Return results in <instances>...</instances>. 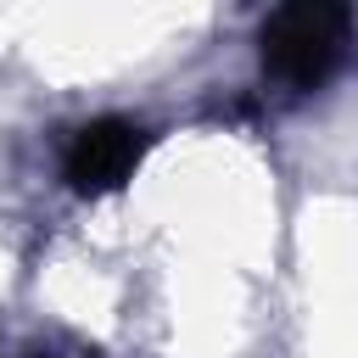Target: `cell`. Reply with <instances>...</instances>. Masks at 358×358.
<instances>
[{"mask_svg": "<svg viewBox=\"0 0 358 358\" xmlns=\"http://www.w3.org/2000/svg\"><path fill=\"white\" fill-rule=\"evenodd\" d=\"M352 34H358V22L341 0H291L263 17L257 56L274 84L302 95V90H319L336 78V67L352 50Z\"/></svg>", "mask_w": 358, "mask_h": 358, "instance_id": "cell-1", "label": "cell"}, {"mask_svg": "<svg viewBox=\"0 0 358 358\" xmlns=\"http://www.w3.org/2000/svg\"><path fill=\"white\" fill-rule=\"evenodd\" d=\"M28 358H56V352H28Z\"/></svg>", "mask_w": 358, "mask_h": 358, "instance_id": "cell-3", "label": "cell"}, {"mask_svg": "<svg viewBox=\"0 0 358 358\" xmlns=\"http://www.w3.org/2000/svg\"><path fill=\"white\" fill-rule=\"evenodd\" d=\"M151 134L134 117H90L62 145V179L73 196H112L134 179Z\"/></svg>", "mask_w": 358, "mask_h": 358, "instance_id": "cell-2", "label": "cell"}]
</instances>
